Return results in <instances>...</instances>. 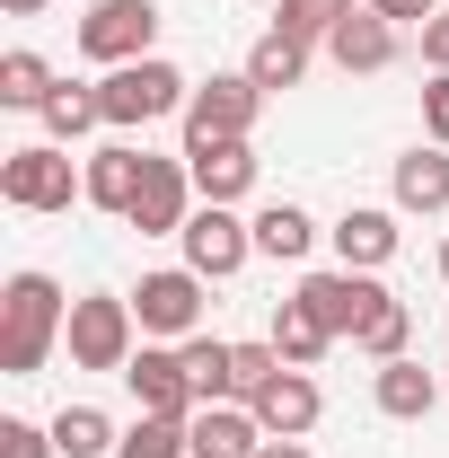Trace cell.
<instances>
[{
    "instance_id": "4fadbf2b",
    "label": "cell",
    "mask_w": 449,
    "mask_h": 458,
    "mask_svg": "<svg viewBox=\"0 0 449 458\" xmlns=\"http://www.w3.org/2000/svg\"><path fill=\"white\" fill-rule=\"evenodd\" d=\"M326 54H335V71H352V80H379V71L405 54V27H396V18H379V9L361 0L335 36H326Z\"/></svg>"
},
{
    "instance_id": "277c9868",
    "label": "cell",
    "mask_w": 449,
    "mask_h": 458,
    "mask_svg": "<svg viewBox=\"0 0 449 458\" xmlns=\"http://www.w3.org/2000/svg\"><path fill=\"white\" fill-rule=\"evenodd\" d=\"M185 98H194V80H185L168 54L123 62V71H106V80H97V106H106L114 132H141V123H159V114H185Z\"/></svg>"
},
{
    "instance_id": "44dd1931",
    "label": "cell",
    "mask_w": 449,
    "mask_h": 458,
    "mask_svg": "<svg viewBox=\"0 0 449 458\" xmlns=\"http://www.w3.org/2000/svg\"><path fill=\"white\" fill-rule=\"evenodd\" d=\"M54 89H62V80H54V62H45V54H27V45L0 54V106H9V114H45Z\"/></svg>"
},
{
    "instance_id": "7c38bea8",
    "label": "cell",
    "mask_w": 449,
    "mask_h": 458,
    "mask_svg": "<svg viewBox=\"0 0 449 458\" xmlns=\"http://www.w3.org/2000/svg\"><path fill=\"white\" fill-rule=\"evenodd\" d=\"M256 423H265V441H309V432H318V414H326V397H318V379H309V370H291V361H282L274 379H265V388H256Z\"/></svg>"
},
{
    "instance_id": "ac0fdd59",
    "label": "cell",
    "mask_w": 449,
    "mask_h": 458,
    "mask_svg": "<svg viewBox=\"0 0 449 458\" xmlns=\"http://www.w3.org/2000/svg\"><path fill=\"white\" fill-rule=\"evenodd\" d=\"M326 238H335V265H352V274H379V265L396 256V212H379V203H352V212H343Z\"/></svg>"
},
{
    "instance_id": "3957f363",
    "label": "cell",
    "mask_w": 449,
    "mask_h": 458,
    "mask_svg": "<svg viewBox=\"0 0 449 458\" xmlns=\"http://www.w3.org/2000/svg\"><path fill=\"white\" fill-rule=\"evenodd\" d=\"M71 370H123L132 352H141V318H132V291H80L71 300Z\"/></svg>"
},
{
    "instance_id": "9a60e30c",
    "label": "cell",
    "mask_w": 449,
    "mask_h": 458,
    "mask_svg": "<svg viewBox=\"0 0 449 458\" xmlns=\"http://www.w3.org/2000/svg\"><path fill=\"white\" fill-rule=\"evenodd\" d=\"M185 168L203 203H247L256 194V141H185Z\"/></svg>"
},
{
    "instance_id": "8d00e7d4",
    "label": "cell",
    "mask_w": 449,
    "mask_h": 458,
    "mask_svg": "<svg viewBox=\"0 0 449 458\" xmlns=\"http://www.w3.org/2000/svg\"><path fill=\"white\" fill-rule=\"evenodd\" d=\"M441 283H449V238H441Z\"/></svg>"
},
{
    "instance_id": "30bf717a",
    "label": "cell",
    "mask_w": 449,
    "mask_h": 458,
    "mask_svg": "<svg viewBox=\"0 0 449 458\" xmlns=\"http://www.w3.org/2000/svg\"><path fill=\"white\" fill-rule=\"evenodd\" d=\"M123 388H132L141 414H176V423L203 405V388H194V370H185V352H176V344H141V352L123 361Z\"/></svg>"
},
{
    "instance_id": "603a6c76",
    "label": "cell",
    "mask_w": 449,
    "mask_h": 458,
    "mask_svg": "<svg viewBox=\"0 0 449 458\" xmlns=\"http://www.w3.org/2000/svg\"><path fill=\"white\" fill-rule=\"evenodd\" d=\"M318 247V221L300 212V203H265L256 212V256H274V265H300Z\"/></svg>"
},
{
    "instance_id": "4dcf8cb0",
    "label": "cell",
    "mask_w": 449,
    "mask_h": 458,
    "mask_svg": "<svg viewBox=\"0 0 449 458\" xmlns=\"http://www.w3.org/2000/svg\"><path fill=\"white\" fill-rule=\"evenodd\" d=\"M274 370H282V352H274V344H238V379H229V397L247 405L256 388H265V379H274Z\"/></svg>"
},
{
    "instance_id": "e575fe53",
    "label": "cell",
    "mask_w": 449,
    "mask_h": 458,
    "mask_svg": "<svg viewBox=\"0 0 449 458\" xmlns=\"http://www.w3.org/2000/svg\"><path fill=\"white\" fill-rule=\"evenodd\" d=\"M256 458H309V441H265Z\"/></svg>"
},
{
    "instance_id": "8fae6325",
    "label": "cell",
    "mask_w": 449,
    "mask_h": 458,
    "mask_svg": "<svg viewBox=\"0 0 449 458\" xmlns=\"http://www.w3.org/2000/svg\"><path fill=\"white\" fill-rule=\"evenodd\" d=\"M194 203H203V194H194V168L150 150V176H141V194H132V212H123V221L141 229V238H176V229L194 221Z\"/></svg>"
},
{
    "instance_id": "5b68a950",
    "label": "cell",
    "mask_w": 449,
    "mask_h": 458,
    "mask_svg": "<svg viewBox=\"0 0 449 458\" xmlns=\"http://www.w3.org/2000/svg\"><path fill=\"white\" fill-rule=\"evenodd\" d=\"M71 45L89 62H106V71L150 62V45H159V0H89L80 27H71Z\"/></svg>"
},
{
    "instance_id": "484cf974",
    "label": "cell",
    "mask_w": 449,
    "mask_h": 458,
    "mask_svg": "<svg viewBox=\"0 0 449 458\" xmlns=\"http://www.w3.org/2000/svg\"><path fill=\"white\" fill-rule=\"evenodd\" d=\"M176 352H185V370H194L203 405H221V397H229V379H238V344H229V335H185Z\"/></svg>"
},
{
    "instance_id": "1f68e13d",
    "label": "cell",
    "mask_w": 449,
    "mask_h": 458,
    "mask_svg": "<svg viewBox=\"0 0 449 458\" xmlns=\"http://www.w3.org/2000/svg\"><path fill=\"white\" fill-rule=\"evenodd\" d=\"M423 141H441V150H449V71L423 80Z\"/></svg>"
},
{
    "instance_id": "6da1fadb",
    "label": "cell",
    "mask_w": 449,
    "mask_h": 458,
    "mask_svg": "<svg viewBox=\"0 0 449 458\" xmlns=\"http://www.w3.org/2000/svg\"><path fill=\"white\" fill-rule=\"evenodd\" d=\"M62 327H71V300H62L54 274H9V291H0V370L9 379H36L45 361H54Z\"/></svg>"
},
{
    "instance_id": "d590c367",
    "label": "cell",
    "mask_w": 449,
    "mask_h": 458,
    "mask_svg": "<svg viewBox=\"0 0 449 458\" xmlns=\"http://www.w3.org/2000/svg\"><path fill=\"white\" fill-rule=\"evenodd\" d=\"M0 9H9V18H45L54 0H0Z\"/></svg>"
},
{
    "instance_id": "836d02e7",
    "label": "cell",
    "mask_w": 449,
    "mask_h": 458,
    "mask_svg": "<svg viewBox=\"0 0 449 458\" xmlns=\"http://www.w3.org/2000/svg\"><path fill=\"white\" fill-rule=\"evenodd\" d=\"M423 62L449 71V9H441V18H423Z\"/></svg>"
},
{
    "instance_id": "8992f818",
    "label": "cell",
    "mask_w": 449,
    "mask_h": 458,
    "mask_svg": "<svg viewBox=\"0 0 449 458\" xmlns=\"http://www.w3.org/2000/svg\"><path fill=\"white\" fill-rule=\"evenodd\" d=\"M203 274L194 265H159V274H141L132 283V318H141V344H185L203 335Z\"/></svg>"
},
{
    "instance_id": "2e32d148",
    "label": "cell",
    "mask_w": 449,
    "mask_h": 458,
    "mask_svg": "<svg viewBox=\"0 0 449 458\" xmlns=\"http://www.w3.org/2000/svg\"><path fill=\"white\" fill-rule=\"evenodd\" d=\"M80 168H89V203L123 221V212H132V194H141V176H150V150H132V141H106V150H89Z\"/></svg>"
},
{
    "instance_id": "5bb4252c",
    "label": "cell",
    "mask_w": 449,
    "mask_h": 458,
    "mask_svg": "<svg viewBox=\"0 0 449 458\" xmlns=\"http://www.w3.org/2000/svg\"><path fill=\"white\" fill-rule=\"evenodd\" d=\"M185 450L194 458H256L265 450V423H256V405H238V397L194 405V414H185Z\"/></svg>"
},
{
    "instance_id": "e0dca14e",
    "label": "cell",
    "mask_w": 449,
    "mask_h": 458,
    "mask_svg": "<svg viewBox=\"0 0 449 458\" xmlns=\"http://www.w3.org/2000/svg\"><path fill=\"white\" fill-rule=\"evenodd\" d=\"M388 194H396V212H449V150L441 141H414L405 159H396V176H388Z\"/></svg>"
},
{
    "instance_id": "d6986e66",
    "label": "cell",
    "mask_w": 449,
    "mask_h": 458,
    "mask_svg": "<svg viewBox=\"0 0 449 458\" xmlns=\"http://www.w3.org/2000/svg\"><path fill=\"white\" fill-rule=\"evenodd\" d=\"M370 405H379L388 423H423V414L441 405V379H432L423 361H379V379H370Z\"/></svg>"
},
{
    "instance_id": "d6a6232c",
    "label": "cell",
    "mask_w": 449,
    "mask_h": 458,
    "mask_svg": "<svg viewBox=\"0 0 449 458\" xmlns=\"http://www.w3.org/2000/svg\"><path fill=\"white\" fill-rule=\"evenodd\" d=\"M379 18H396V27H423V18H441V0H370Z\"/></svg>"
},
{
    "instance_id": "d4e9b609",
    "label": "cell",
    "mask_w": 449,
    "mask_h": 458,
    "mask_svg": "<svg viewBox=\"0 0 449 458\" xmlns=\"http://www.w3.org/2000/svg\"><path fill=\"white\" fill-rule=\"evenodd\" d=\"M36 123H45V141H62V150H71L80 132H97V123H106V106H97V89H71V80H62L54 98H45V114H36Z\"/></svg>"
},
{
    "instance_id": "4316f807",
    "label": "cell",
    "mask_w": 449,
    "mask_h": 458,
    "mask_svg": "<svg viewBox=\"0 0 449 458\" xmlns=\"http://www.w3.org/2000/svg\"><path fill=\"white\" fill-rule=\"evenodd\" d=\"M352 9H361V0H282L274 27H282V36H300V45H326V36H335Z\"/></svg>"
},
{
    "instance_id": "9c48e42d",
    "label": "cell",
    "mask_w": 449,
    "mask_h": 458,
    "mask_svg": "<svg viewBox=\"0 0 449 458\" xmlns=\"http://www.w3.org/2000/svg\"><path fill=\"white\" fill-rule=\"evenodd\" d=\"M176 247H185V265L203 283H229L256 256V221H238V203H194V221L176 229Z\"/></svg>"
},
{
    "instance_id": "83f0119b",
    "label": "cell",
    "mask_w": 449,
    "mask_h": 458,
    "mask_svg": "<svg viewBox=\"0 0 449 458\" xmlns=\"http://www.w3.org/2000/svg\"><path fill=\"white\" fill-rule=\"evenodd\" d=\"M114 458H194V450H185V423L176 414H141V423H123Z\"/></svg>"
},
{
    "instance_id": "ba28073f",
    "label": "cell",
    "mask_w": 449,
    "mask_h": 458,
    "mask_svg": "<svg viewBox=\"0 0 449 458\" xmlns=\"http://www.w3.org/2000/svg\"><path fill=\"white\" fill-rule=\"evenodd\" d=\"M256 114H265V89H256L247 71H212V80H194V98H185V141H247Z\"/></svg>"
},
{
    "instance_id": "ffe728a7",
    "label": "cell",
    "mask_w": 449,
    "mask_h": 458,
    "mask_svg": "<svg viewBox=\"0 0 449 458\" xmlns=\"http://www.w3.org/2000/svg\"><path fill=\"white\" fill-rule=\"evenodd\" d=\"M238 71H247L265 98H274V89H300V80H309V45H300V36H282V27H265V36L247 45V62H238Z\"/></svg>"
},
{
    "instance_id": "52a82bcc",
    "label": "cell",
    "mask_w": 449,
    "mask_h": 458,
    "mask_svg": "<svg viewBox=\"0 0 449 458\" xmlns=\"http://www.w3.org/2000/svg\"><path fill=\"white\" fill-rule=\"evenodd\" d=\"M291 300H300V309H309V318H318V327L343 344V335H361V327L388 309L396 291L379 283V274H352V265H335V274H309V283L291 291Z\"/></svg>"
},
{
    "instance_id": "7402d4cb",
    "label": "cell",
    "mask_w": 449,
    "mask_h": 458,
    "mask_svg": "<svg viewBox=\"0 0 449 458\" xmlns=\"http://www.w3.org/2000/svg\"><path fill=\"white\" fill-rule=\"evenodd\" d=\"M265 344H274L291 370H318V361L335 352V335H326V327H318V318H309L300 300H274V335H265Z\"/></svg>"
},
{
    "instance_id": "cb8c5ba5",
    "label": "cell",
    "mask_w": 449,
    "mask_h": 458,
    "mask_svg": "<svg viewBox=\"0 0 449 458\" xmlns=\"http://www.w3.org/2000/svg\"><path fill=\"white\" fill-rule=\"evenodd\" d=\"M114 441L123 432L106 423V405H62L54 414V450L62 458H114Z\"/></svg>"
},
{
    "instance_id": "f1b7e54d",
    "label": "cell",
    "mask_w": 449,
    "mask_h": 458,
    "mask_svg": "<svg viewBox=\"0 0 449 458\" xmlns=\"http://www.w3.org/2000/svg\"><path fill=\"white\" fill-rule=\"evenodd\" d=\"M405 335H414V309H405V300H388V309L352 335V352H370V361H405Z\"/></svg>"
},
{
    "instance_id": "f546056e",
    "label": "cell",
    "mask_w": 449,
    "mask_h": 458,
    "mask_svg": "<svg viewBox=\"0 0 449 458\" xmlns=\"http://www.w3.org/2000/svg\"><path fill=\"white\" fill-rule=\"evenodd\" d=\"M0 458H62L54 423H27V414H0Z\"/></svg>"
},
{
    "instance_id": "7a4b0ae2",
    "label": "cell",
    "mask_w": 449,
    "mask_h": 458,
    "mask_svg": "<svg viewBox=\"0 0 449 458\" xmlns=\"http://www.w3.org/2000/svg\"><path fill=\"white\" fill-rule=\"evenodd\" d=\"M0 203L54 221V212H71V203H89V168H71L62 141H18V150L0 159Z\"/></svg>"
}]
</instances>
